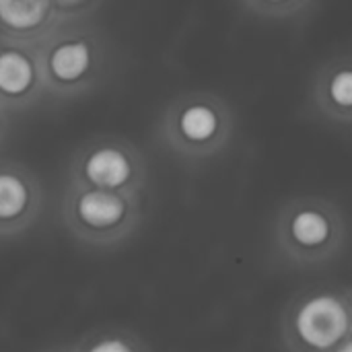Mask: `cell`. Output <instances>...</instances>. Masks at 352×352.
Listing matches in <instances>:
<instances>
[{
  "mask_svg": "<svg viewBox=\"0 0 352 352\" xmlns=\"http://www.w3.org/2000/svg\"><path fill=\"white\" fill-rule=\"evenodd\" d=\"M342 210L320 196L289 200L274 223V248L285 266L318 268L336 260L346 248Z\"/></svg>",
  "mask_w": 352,
  "mask_h": 352,
  "instance_id": "1",
  "label": "cell"
},
{
  "mask_svg": "<svg viewBox=\"0 0 352 352\" xmlns=\"http://www.w3.org/2000/svg\"><path fill=\"white\" fill-rule=\"evenodd\" d=\"M352 336L346 289L314 287L285 307L280 338L287 352H330Z\"/></svg>",
  "mask_w": 352,
  "mask_h": 352,
  "instance_id": "2",
  "label": "cell"
},
{
  "mask_svg": "<svg viewBox=\"0 0 352 352\" xmlns=\"http://www.w3.org/2000/svg\"><path fill=\"white\" fill-rule=\"evenodd\" d=\"M140 221L132 194L78 186L64 204V225L76 241L95 250H109L126 241Z\"/></svg>",
  "mask_w": 352,
  "mask_h": 352,
  "instance_id": "3",
  "label": "cell"
},
{
  "mask_svg": "<svg viewBox=\"0 0 352 352\" xmlns=\"http://www.w3.org/2000/svg\"><path fill=\"white\" fill-rule=\"evenodd\" d=\"M39 212L37 186L16 169H0V237L21 235Z\"/></svg>",
  "mask_w": 352,
  "mask_h": 352,
  "instance_id": "4",
  "label": "cell"
},
{
  "mask_svg": "<svg viewBox=\"0 0 352 352\" xmlns=\"http://www.w3.org/2000/svg\"><path fill=\"white\" fill-rule=\"evenodd\" d=\"M311 99L324 118L336 124H352V56L336 58L320 68Z\"/></svg>",
  "mask_w": 352,
  "mask_h": 352,
  "instance_id": "5",
  "label": "cell"
},
{
  "mask_svg": "<svg viewBox=\"0 0 352 352\" xmlns=\"http://www.w3.org/2000/svg\"><path fill=\"white\" fill-rule=\"evenodd\" d=\"M134 159L120 146L103 144L93 148L80 165V186L132 194L136 186Z\"/></svg>",
  "mask_w": 352,
  "mask_h": 352,
  "instance_id": "6",
  "label": "cell"
},
{
  "mask_svg": "<svg viewBox=\"0 0 352 352\" xmlns=\"http://www.w3.org/2000/svg\"><path fill=\"white\" fill-rule=\"evenodd\" d=\"M175 128L186 148L194 153H208L223 142L229 124L219 103L196 99L179 109Z\"/></svg>",
  "mask_w": 352,
  "mask_h": 352,
  "instance_id": "7",
  "label": "cell"
},
{
  "mask_svg": "<svg viewBox=\"0 0 352 352\" xmlns=\"http://www.w3.org/2000/svg\"><path fill=\"white\" fill-rule=\"evenodd\" d=\"M93 64V52L91 45L82 39H70L58 43L50 58H47V70L54 80L62 85L78 82Z\"/></svg>",
  "mask_w": 352,
  "mask_h": 352,
  "instance_id": "8",
  "label": "cell"
},
{
  "mask_svg": "<svg viewBox=\"0 0 352 352\" xmlns=\"http://www.w3.org/2000/svg\"><path fill=\"white\" fill-rule=\"evenodd\" d=\"M35 82V66L31 58L21 50L0 52V95L23 97Z\"/></svg>",
  "mask_w": 352,
  "mask_h": 352,
  "instance_id": "9",
  "label": "cell"
},
{
  "mask_svg": "<svg viewBox=\"0 0 352 352\" xmlns=\"http://www.w3.org/2000/svg\"><path fill=\"white\" fill-rule=\"evenodd\" d=\"M76 352H151L148 344L134 332L122 328L93 330L76 344Z\"/></svg>",
  "mask_w": 352,
  "mask_h": 352,
  "instance_id": "10",
  "label": "cell"
},
{
  "mask_svg": "<svg viewBox=\"0 0 352 352\" xmlns=\"http://www.w3.org/2000/svg\"><path fill=\"white\" fill-rule=\"evenodd\" d=\"M52 0H0V23L12 31L37 29L50 14Z\"/></svg>",
  "mask_w": 352,
  "mask_h": 352,
  "instance_id": "11",
  "label": "cell"
},
{
  "mask_svg": "<svg viewBox=\"0 0 352 352\" xmlns=\"http://www.w3.org/2000/svg\"><path fill=\"white\" fill-rule=\"evenodd\" d=\"M311 0H245V4L264 14V16H272V19H287L293 16L297 12H301Z\"/></svg>",
  "mask_w": 352,
  "mask_h": 352,
  "instance_id": "12",
  "label": "cell"
},
{
  "mask_svg": "<svg viewBox=\"0 0 352 352\" xmlns=\"http://www.w3.org/2000/svg\"><path fill=\"white\" fill-rule=\"evenodd\" d=\"M330 352H352V336H349L344 342H340L334 351H330Z\"/></svg>",
  "mask_w": 352,
  "mask_h": 352,
  "instance_id": "13",
  "label": "cell"
},
{
  "mask_svg": "<svg viewBox=\"0 0 352 352\" xmlns=\"http://www.w3.org/2000/svg\"><path fill=\"white\" fill-rule=\"evenodd\" d=\"M43 352H76V349H74V344H68V346H52Z\"/></svg>",
  "mask_w": 352,
  "mask_h": 352,
  "instance_id": "14",
  "label": "cell"
},
{
  "mask_svg": "<svg viewBox=\"0 0 352 352\" xmlns=\"http://www.w3.org/2000/svg\"><path fill=\"white\" fill-rule=\"evenodd\" d=\"M346 299H349V309H351V322H352V287L346 289Z\"/></svg>",
  "mask_w": 352,
  "mask_h": 352,
  "instance_id": "15",
  "label": "cell"
},
{
  "mask_svg": "<svg viewBox=\"0 0 352 352\" xmlns=\"http://www.w3.org/2000/svg\"><path fill=\"white\" fill-rule=\"evenodd\" d=\"M62 2H74V0H62Z\"/></svg>",
  "mask_w": 352,
  "mask_h": 352,
  "instance_id": "16",
  "label": "cell"
}]
</instances>
